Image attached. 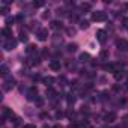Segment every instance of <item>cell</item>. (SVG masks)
I'll list each match as a JSON object with an SVG mask.
<instances>
[{
  "instance_id": "cell-26",
  "label": "cell",
  "mask_w": 128,
  "mask_h": 128,
  "mask_svg": "<svg viewBox=\"0 0 128 128\" xmlns=\"http://www.w3.org/2000/svg\"><path fill=\"white\" fill-rule=\"evenodd\" d=\"M12 21H14V18H11V17H8V18H6V23H8V24H11Z\"/></svg>"
},
{
  "instance_id": "cell-7",
  "label": "cell",
  "mask_w": 128,
  "mask_h": 128,
  "mask_svg": "<svg viewBox=\"0 0 128 128\" xmlns=\"http://www.w3.org/2000/svg\"><path fill=\"white\" fill-rule=\"evenodd\" d=\"M104 120H106V122H108V124L114 122V120H116V113H114V112H110V113H107V114L104 116Z\"/></svg>"
},
{
  "instance_id": "cell-9",
  "label": "cell",
  "mask_w": 128,
  "mask_h": 128,
  "mask_svg": "<svg viewBox=\"0 0 128 128\" xmlns=\"http://www.w3.org/2000/svg\"><path fill=\"white\" fill-rule=\"evenodd\" d=\"M116 45H118L120 50H128V42H126L125 39H119V41L116 42Z\"/></svg>"
},
{
  "instance_id": "cell-8",
  "label": "cell",
  "mask_w": 128,
  "mask_h": 128,
  "mask_svg": "<svg viewBox=\"0 0 128 128\" xmlns=\"http://www.w3.org/2000/svg\"><path fill=\"white\" fill-rule=\"evenodd\" d=\"M50 68H51L53 71H59V70H60V62H59V60H51V62H50Z\"/></svg>"
},
{
  "instance_id": "cell-14",
  "label": "cell",
  "mask_w": 128,
  "mask_h": 128,
  "mask_svg": "<svg viewBox=\"0 0 128 128\" xmlns=\"http://www.w3.org/2000/svg\"><path fill=\"white\" fill-rule=\"evenodd\" d=\"M80 27H82V29H88V27H89V23H88L86 20H83V21H80Z\"/></svg>"
},
{
  "instance_id": "cell-5",
  "label": "cell",
  "mask_w": 128,
  "mask_h": 128,
  "mask_svg": "<svg viewBox=\"0 0 128 128\" xmlns=\"http://www.w3.org/2000/svg\"><path fill=\"white\" fill-rule=\"evenodd\" d=\"M96 39H98V42L104 44V42H106V39H107L106 32H104V30H98V32H96Z\"/></svg>"
},
{
  "instance_id": "cell-30",
  "label": "cell",
  "mask_w": 128,
  "mask_h": 128,
  "mask_svg": "<svg viewBox=\"0 0 128 128\" xmlns=\"http://www.w3.org/2000/svg\"><path fill=\"white\" fill-rule=\"evenodd\" d=\"M104 128H107V126H104Z\"/></svg>"
},
{
  "instance_id": "cell-17",
  "label": "cell",
  "mask_w": 128,
  "mask_h": 128,
  "mask_svg": "<svg viewBox=\"0 0 128 128\" xmlns=\"http://www.w3.org/2000/svg\"><path fill=\"white\" fill-rule=\"evenodd\" d=\"M66 101H68V104L71 106V104H74V101H76V98H74V95H68V98H66Z\"/></svg>"
},
{
  "instance_id": "cell-13",
  "label": "cell",
  "mask_w": 128,
  "mask_h": 128,
  "mask_svg": "<svg viewBox=\"0 0 128 128\" xmlns=\"http://www.w3.org/2000/svg\"><path fill=\"white\" fill-rule=\"evenodd\" d=\"M0 71H2V76L6 78L8 77V66L6 65H2V70H0Z\"/></svg>"
},
{
  "instance_id": "cell-20",
  "label": "cell",
  "mask_w": 128,
  "mask_h": 128,
  "mask_svg": "<svg viewBox=\"0 0 128 128\" xmlns=\"http://www.w3.org/2000/svg\"><path fill=\"white\" fill-rule=\"evenodd\" d=\"M92 6H90V3H82V9H86V11H89Z\"/></svg>"
},
{
  "instance_id": "cell-2",
  "label": "cell",
  "mask_w": 128,
  "mask_h": 128,
  "mask_svg": "<svg viewBox=\"0 0 128 128\" xmlns=\"http://www.w3.org/2000/svg\"><path fill=\"white\" fill-rule=\"evenodd\" d=\"M14 86H15V80H14L12 77H6V78H5V86H3V90H11Z\"/></svg>"
},
{
  "instance_id": "cell-12",
  "label": "cell",
  "mask_w": 128,
  "mask_h": 128,
  "mask_svg": "<svg viewBox=\"0 0 128 128\" xmlns=\"http://www.w3.org/2000/svg\"><path fill=\"white\" fill-rule=\"evenodd\" d=\"M51 27L53 29H62V23L60 21H51Z\"/></svg>"
},
{
  "instance_id": "cell-1",
  "label": "cell",
  "mask_w": 128,
  "mask_h": 128,
  "mask_svg": "<svg viewBox=\"0 0 128 128\" xmlns=\"http://www.w3.org/2000/svg\"><path fill=\"white\" fill-rule=\"evenodd\" d=\"M92 20H94V21H106V20H107V15H106V12H102V11H96V12L92 14Z\"/></svg>"
},
{
  "instance_id": "cell-27",
  "label": "cell",
  "mask_w": 128,
  "mask_h": 128,
  "mask_svg": "<svg viewBox=\"0 0 128 128\" xmlns=\"http://www.w3.org/2000/svg\"><path fill=\"white\" fill-rule=\"evenodd\" d=\"M68 33H70V35H74V33H76V30H74V29H68Z\"/></svg>"
},
{
  "instance_id": "cell-15",
  "label": "cell",
  "mask_w": 128,
  "mask_h": 128,
  "mask_svg": "<svg viewBox=\"0 0 128 128\" xmlns=\"http://www.w3.org/2000/svg\"><path fill=\"white\" fill-rule=\"evenodd\" d=\"M89 57H90V56H89L88 53H82V54H80V60H83V62H84V60H88Z\"/></svg>"
},
{
  "instance_id": "cell-19",
  "label": "cell",
  "mask_w": 128,
  "mask_h": 128,
  "mask_svg": "<svg viewBox=\"0 0 128 128\" xmlns=\"http://www.w3.org/2000/svg\"><path fill=\"white\" fill-rule=\"evenodd\" d=\"M76 50H77L76 44H68V51H76Z\"/></svg>"
},
{
  "instance_id": "cell-18",
  "label": "cell",
  "mask_w": 128,
  "mask_h": 128,
  "mask_svg": "<svg viewBox=\"0 0 128 128\" xmlns=\"http://www.w3.org/2000/svg\"><path fill=\"white\" fill-rule=\"evenodd\" d=\"M36 106H39V107L44 106V98H42V96H38V98H36Z\"/></svg>"
},
{
  "instance_id": "cell-4",
  "label": "cell",
  "mask_w": 128,
  "mask_h": 128,
  "mask_svg": "<svg viewBox=\"0 0 128 128\" xmlns=\"http://www.w3.org/2000/svg\"><path fill=\"white\" fill-rule=\"evenodd\" d=\"M15 45H17V41H15V39H8V41L3 44L5 50H14V48H15Z\"/></svg>"
},
{
  "instance_id": "cell-11",
  "label": "cell",
  "mask_w": 128,
  "mask_h": 128,
  "mask_svg": "<svg viewBox=\"0 0 128 128\" xmlns=\"http://www.w3.org/2000/svg\"><path fill=\"white\" fill-rule=\"evenodd\" d=\"M2 35H3L5 38H11V36H12V30H11L9 27H5V29L2 30Z\"/></svg>"
},
{
  "instance_id": "cell-10",
  "label": "cell",
  "mask_w": 128,
  "mask_h": 128,
  "mask_svg": "<svg viewBox=\"0 0 128 128\" xmlns=\"http://www.w3.org/2000/svg\"><path fill=\"white\" fill-rule=\"evenodd\" d=\"M26 51H27V54H33V53H36V45H35V44H29L27 48H26Z\"/></svg>"
},
{
  "instance_id": "cell-28",
  "label": "cell",
  "mask_w": 128,
  "mask_h": 128,
  "mask_svg": "<svg viewBox=\"0 0 128 128\" xmlns=\"http://www.w3.org/2000/svg\"><path fill=\"white\" fill-rule=\"evenodd\" d=\"M124 26L128 27V18H124Z\"/></svg>"
},
{
  "instance_id": "cell-16",
  "label": "cell",
  "mask_w": 128,
  "mask_h": 128,
  "mask_svg": "<svg viewBox=\"0 0 128 128\" xmlns=\"http://www.w3.org/2000/svg\"><path fill=\"white\" fill-rule=\"evenodd\" d=\"M42 82H44L45 84H51V83H53V77H45V78H42Z\"/></svg>"
},
{
  "instance_id": "cell-6",
  "label": "cell",
  "mask_w": 128,
  "mask_h": 128,
  "mask_svg": "<svg viewBox=\"0 0 128 128\" xmlns=\"http://www.w3.org/2000/svg\"><path fill=\"white\" fill-rule=\"evenodd\" d=\"M47 36H48V30H47V29H39V32H38V39H39V41H45Z\"/></svg>"
},
{
  "instance_id": "cell-22",
  "label": "cell",
  "mask_w": 128,
  "mask_h": 128,
  "mask_svg": "<svg viewBox=\"0 0 128 128\" xmlns=\"http://www.w3.org/2000/svg\"><path fill=\"white\" fill-rule=\"evenodd\" d=\"M20 41H23V42H27V36H26L24 33H21V35H20Z\"/></svg>"
},
{
  "instance_id": "cell-21",
  "label": "cell",
  "mask_w": 128,
  "mask_h": 128,
  "mask_svg": "<svg viewBox=\"0 0 128 128\" xmlns=\"http://www.w3.org/2000/svg\"><path fill=\"white\" fill-rule=\"evenodd\" d=\"M107 56H108V53H107L106 50H102V51H101V54H100V57H101V59H106Z\"/></svg>"
},
{
  "instance_id": "cell-3",
  "label": "cell",
  "mask_w": 128,
  "mask_h": 128,
  "mask_svg": "<svg viewBox=\"0 0 128 128\" xmlns=\"http://www.w3.org/2000/svg\"><path fill=\"white\" fill-rule=\"evenodd\" d=\"M36 98H38V89L36 88H30L29 92H27V100H35L36 101Z\"/></svg>"
},
{
  "instance_id": "cell-25",
  "label": "cell",
  "mask_w": 128,
  "mask_h": 128,
  "mask_svg": "<svg viewBox=\"0 0 128 128\" xmlns=\"http://www.w3.org/2000/svg\"><path fill=\"white\" fill-rule=\"evenodd\" d=\"M23 128H36V126H35L33 124H26V125H24Z\"/></svg>"
},
{
  "instance_id": "cell-24",
  "label": "cell",
  "mask_w": 128,
  "mask_h": 128,
  "mask_svg": "<svg viewBox=\"0 0 128 128\" xmlns=\"http://www.w3.org/2000/svg\"><path fill=\"white\" fill-rule=\"evenodd\" d=\"M47 95H51V98H53V95H54V90H53V89H47Z\"/></svg>"
},
{
  "instance_id": "cell-29",
  "label": "cell",
  "mask_w": 128,
  "mask_h": 128,
  "mask_svg": "<svg viewBox=\"0 0 128 128\" xmlns=\"http://www.w3.org/2000/svg\"><path fill=\"white\" fill-rule=\"evenodd\" d=\"M54 128H62V126H60V125H56V126H54Z\"/></svg>"
},
{
  "instance_id": "cell-23",
  "label": "cell",
  "mask_w": 128,
  "mask_h": 128,
  "mask_svg": "<svg viewBox=\"0 0 128 128\" xmlns=\"http://www.w3.org/2000/svg\"><path fill=\"white\" fill-rule=\"evenodd\" d=\"M42 5H44L42 2H35V3H33V6H35V8H41Z\"/></svg>"
}]
</instances>
